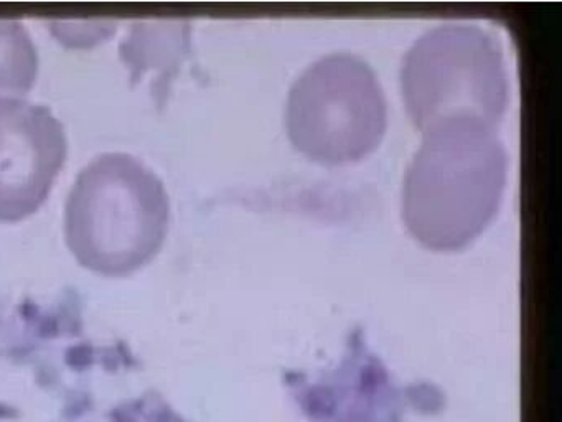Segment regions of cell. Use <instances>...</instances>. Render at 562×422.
Returning a JSON list of instances; mask_svg holds the SVG:
<instances>
[{
	"label": "cell",
	"instance_id": "8",
	"mask_svg": "<svg viewBox=\"0 0 562 422\" xmlns=\"http://www.w3.org/2000/svg\"><path fill=\"white\" fill-rule=\"evenodd\" d=\"M170 20V22L144 23L136 26L123 45V56L133 68L146 69L169 68L179 65L189 45V25L187 22Z\"/></svg>",
	"mask_w": 562,
	"mask_h": 422
},
{
	"label": "cell",
	"instance_id": "5",
	"mask_svg": "<svg viewBox=\"0 0 562 422\" xmlns=\"http://www.w3.org/2000/svg\"><path fill=\"white\" fill-rule=\"evenodd\" d=\"M285 385L308 422H407L411 414L442 408V392L434 386L394 379L360 330L334 368L321 375L289 373Z\"/></svg>",
	"mask_w": 562,
	"mask_h": 422
},
{
	"label": "cell",
	"instance_id": "4",
	"mask_svg": "<svg viewBox=\"0 0 562 422\" xmlns=\"http://www.w3.org/2000/svg\"><path fill=\"white\" fill-rule=\"evenodd\" d=\"M292 145L328 167L370 155L387 127V102L376 73L350 53H331L292 85L285 111Z\"/></svg>",
	"mask_w": 562,
	"mask_h": 422
},
{
	"label": "cell",
	"instance_id": "3",
	"mask_svg": "<svg viewBox=\"0 0 562 422\" xmlns=\"http://www.w3.org/2000/svg\"><path fill=\"white\" fill-rule=\"evenodd\" d=\"M401 92L420 132L447 122L496 127L508 108V73L495 36L470 23L424 33L401 66Z\"/></svg>",
	"mask_w": 562,
	"mask_h": 422
},
{
	"label": "cell",
	"instance_id": "7",
	"mask_svg": "<svg viewBox=\"0 0 562 422\" xmlns=\"http://www.w3.org/2000/svg\"><path fill=\"white\" fill-rule=\"evenodd\" d=\"M37 73V48L24 23L0 19V102L24 99Z\"/></svg>",
	"mask_w": 562,
	"mask_h": 422
},
{
	"label": "cell",
	"instance_id": "2",
	"mask_svg": "<svg viewBox=\"0 0 562 422\" xmlns=\"http://www.w3.org/2000/svg\"><path fill=\"white\" fill-rule=\"evenodd\" d=\"M170 200L143 160L108 152L78 175L65 208V236L78 263L123 277L154 259L166 241Z\"/></svg>",
	"mask_w": 562,
	"mask_h": 422
},
{
	"label": "cell",
	"instance_id": "1",
	"mask_svg": "<svg viewBox=\"0 0 562 422\" xmlns=\"http://www.w3.org/2000/svg\"><path fill=\"white\" fill-rule=\"evenodd\" d=\"M508 155L495 127L447 122L423 132L403 185V220L427 249L460 251L486 230L505 193Z\"/></svg>",
	"mask_w": 562,
	"mask_h": 422
},
{
	"label": "cell",
	"instance_id": "6",
	"mask_svg": "<svg viewBox=\"0 0 562 422\" xmlns=\"http://www.w3.org/2000/svg\"><path fill=\"white\" fill-rule=\"evenodd\" d=\"M68 154L57 115L37 102H0V221H21L47 200Z\"/></svg>",
	"mask_w": 562,
	"mask_h": 422
}]
</instances>
